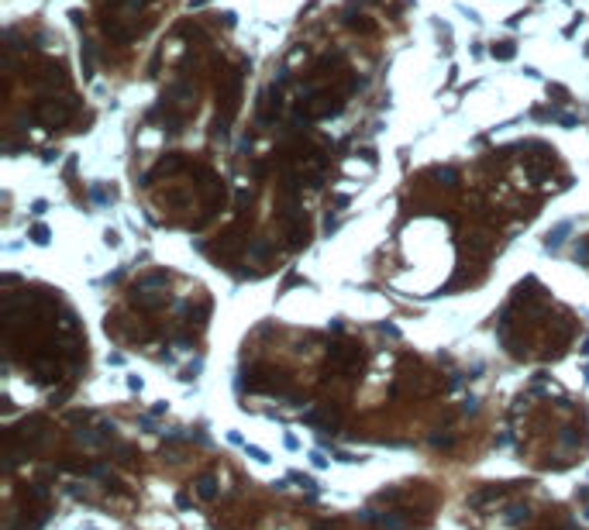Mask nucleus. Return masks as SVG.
<instances>
[{
	"label": "nucleus",
	"mask_w": 589,
	"mask_h": 530,
	"mask_svg": "<svg viewBox=\"0 0 589 530\" xmlns=\"http://www.w3.org/2000/svg\"><path fill=\"white\" fill-rule=\"evenodd\" d=\"M355 87V76L348 69L345 59H324L311 76L307 83L300 87V97H297V111L304 117H331L335 111H342L345 97L352 93Z\"/></svg>",
	"instance_id": "obj_1"
}]
</instances>
